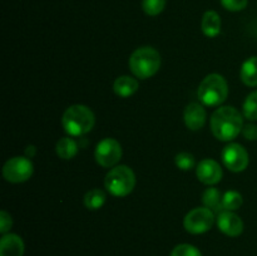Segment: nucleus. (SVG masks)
Listing matches in <instances>:
<instances>
[{
    "label": "nucleus",
    "instance_id": "obj_1",
    "mask_svg": "<svg viewBox=\"0 0 257 256\" xmlns=\"http://www.w3.org/2000/svg\"><path fill=\"white\" fill-rule=\"evenodd\" d=\"M211 132L222 142L232 141L242 132L243 115L235 107H220L211 115Z\"/></svg>",
    "mask_w": 257,
    "mask_h": 256
},
{
    "label": "nucleus",
    "instance_id": "obj_2",
    "mask_svg": "<svg viewBox=\"0 0 257 256\" xmlns=\"http://www.w3.org/2000/svg\"><path fill=\"white\" fill-rule=\"evenodd\" d=\"M95 123L94 113L84 104H73L65 109L62 125L70 137H80L93 130Z\"/></svg>",
    "mask_w": 257,
    "mask_h": 256
},
{
    "label": "nucleus",
    "instance_id": "obj_3",
    "mask_svg": "<svg viewBox=\"0 0 257 256\" xmlns=\"http://www.w3.org/2000/svg\"><path fill=\"white\" fill-rule=\"evenodd\" d=\"M130 69L136 78L148 79L161 68V54L152 47H141L130 57Z\"/></svg>",
    "mask_w": 257,
    "mask_h": 256
},
{
    "label": "nucleus",
    "instance_id": "obj_4",
    "mask_svg": "<svg viewBox=\"0 0 257 256\" xmlns=\"http://www.w3.org/2000/svg\"><path fill=\"white\" fill-rule=\"evenodd\" d=\"M228 95V85L225 78L217 73L203 78L197 90V97L203 105L220 107Z\"/></svg>",
    "mask_w": 257,
    "mask_h": 256
},
{
    "label": "nucleus",
    "instance_id": "obj_5",
    "mask_svg": "<svg viewBox=\"0 0 257 256\" xmlns=\"http://www.w3.org/2000/svg\"><path fill=\"white\" fill-rule=\"evenodd\" d=\"M104 186L108 192L114 197H125L135 190V172L125 165L115 166L105 175Z\"/></svg>",
    "mask_w": 257,
    "mask_h": 256
},
{
    "label": "nucleus",
    "instance_id": "obj_6",
    "mask_svg": "<svg viewBox=\"0 0 257 256\" xmlns=\"http://www.w3.org/2000/svg\"><path fill=\"white\" fill-rule=\"evenodd\" d=\"M34 172V166L30 158L25 156H17L3 166V176L8 182L12 183H22L29 180Z\"/></svg>",
    "mask_w": 257,
    "mask_h": 256
},
{
    "label": "nucleus",
    "instance_id": "obj_7",
    "mask_svg": "<svg viewBox=\"0 0 257 256\" xmlns=\"http://www.w3.org/2000/svg\"><path fill=\"white\" fill-rule=\"evenodd\" d=\"M215 222V213L207 207H196L191 210L183 218L186 231L193 235L205 233L212 227Z\"/></svg>",
    "mask_w": 257,
    "mask_h": 256
},
{
    "label": "nucleus",
    "instance_id": "obj_8",
    "mask_svg": "<svg viewBox=\"0 0 257 256\" xmlns=\"http://www.w3.org/2000/svg\"><path fill=\"white\" fill-rule=\"evenodd\" d=\"M123 155L122 146L114 138H104L97 145L94 151V158L99 166L104 168L115 167Z\"/></svg>",
    "mask_w": 257,
    "mask_h": 256
},
{
    "label": "nucleus",
    "instance_id": "obj_9",
    "mask_svg": "<svg viewBox=\"0 0 257 256\" xmlns=\"http://www.w3.org/2000/svg\"><path fill=\"white\" fill-rule=\"evenodd\" d=\"M223 166L232 172H242L247 168L250 158L245 147L238 143H230L221 153Z\"/></svg>",
    "mask_w": 257,
    "mask_h": 256
},
{
    "label": "nucleus",
    "instance_id": "obj_10",
    "mask_svg": "<svg viewBox=\"0 0 257 256\" xmlns=\"http://www.w3.org/2000/svg\"><path fill=\"white\" fill-rule=\"evenodd\" d=\"M196 175L201 182L212 186L220 182L223 173L220 163L216 162L215 160H211V158H205L197 165Z\"/></svg>",
    "mask_w": 257,
    "mask_h": 256
},
{
    "label": "nucleus",
    "instance_id": "obj_11",
    "mask_svg": "<svg viewBox=\"0 0 257 256\" xmlns=\"http://www.w3.org/2000/svg\"><path fill=\"white\" fill-rule=\"evenodd\" d=\"M217 227L230 237H237L243 231V222L233 211H222L217 215Z\"/></svg>",
    "mask_w": 257,
    "mask_h": 256
},
{
    "label": "nucleus",
    "instance_id": "obj_12",
    "mask_svg": "<svg viewBox=\"0 0 257 256\" xmlns=\"http://www.w3.org/2000/svg\"><path fill=\"white\" fill-rule=\"evenodd\" d=\"M206 118H207L206 109L200 103H190L183 112V120H185L186 127L191 131L201 130L205 125Z\"/></svg>",
    "mask_w": 257,
    "mask_h": 256
},
{
    "label": "nucleus",
    "instance_id": "obj_13",
    "mask_svg": "<svg viewBox=\"0 0 257 256\" xmlns=\"http://www.w3.org/2000/svg\"><path fill=\"white\" fill-rule=\"evenodd\" d=\"M24 248L23 238L15 233H5L0 240V256H23Z\"/></svg>",
    "mask_w": 257,
    "mask_h": 256
},
{
    "label": "nucleus",
    "instance_id": "obj_14",
    "mask_svg": "<svg viewBox=\"0 0 257 256\" xmlns=\"http://www.w3.org/2000/svg\"><path fill=\"white\" fill-rule=\"evenodd\" d=\"M138 80L131 75H122L118 77L113 83V90L120 98H128L135 94L138 90Z\"/></svg>",
    "mask_w": 257,
    "mask_h": 256
},
{
    "label": "nucleus",
    "instance_id": "obj_15",
    "mask_svg": "<svg viewBox=\"0 0 257 256\" xmlns=\"http://www.w3.org/2000/svg\"><path fill=\"white\" fill-rule=\"evenodd\" d=\"M201 29L207 38H216L221 33V18L215 10H208L203 14Z\"/></svg>",
    "mask_w": 257,
    "mask_h": 256
},
{
    "label": "nucleus",
    "instance_id": "obj_16",
    "mask_svg": "<svg viewBox=\"0 0 257 256\" xmlns=\"http://www.w3.org/2000/svg\"><path fill=\"white\" fill-rule=\"evenodd\" d=\"M240 78L247 87H257V57L246 59L241 65Z\"/></svg>",
    "mask_w": 257,
    "mask_h": 256
},
{
    "label": "nucleus",
    "instance_id": "obj_17",
    "mask_svg": "<svg viewBox=\"0 0 257 256\" xmlns=\"http://www.w3.org/2000/svg\"><path fill=\"white\" fill-rule=\"evenodd\" d=\"M55 151H57L58 157L62 160H72L78 153V143L75 142V140L70 138V136L63 137L57 142Z\"/></svg>",
    "mask_w": 257,
    "mask_h": 256
},
{
    "label": "nucleus",
    "instance_id": "obj_18",
    "mask_svg": "<svg viewBox=\"0 0 257 256\" xmlns=\"http://www.w3.org/2000/svg\"><path fill=\"white\" fill-rule=\"evenodd\" d=\"M202 202L205 207L210 208L213 213L222 212V195L216 187H210L203 192Z\"/></svg>",
    "mask_w": 257,
    "mask_h": 256
},
{
    "label": "nucleus",
    "instance_id": "obj_19",
    "mask_svg": "<svg viewBox=\"0 0 257 256\" xmlns=\"http://www.w3.org/2000/svg\"><path fill=\"white\" fill-rule=\"evenodd\" d=\"M105 200H107V196L104 191L100 188H93L84 195V206L88 210H99L105 203Z\"/></svg>",
    "mask_w": 257,
    "mask_h": 256
},
{
    "label": "nucleus",
    "instance_id": "obj_20",
    "mask_svg": "<svg viewBox=\"0 0 257 256\" xmlns=\"http://www.w3.org/2000/svg\"><path fill=\"white\" fill-rule=\"evenodd\" d=\"M242 195L235 190H230L222 195V210L235 211L238 210L242 205Z\"/></svg>",
    "mask_w": 257,
    "mask_h": 256
},
{
    "label": "nucleus",
    "instance_id": "obj_21",
    "mask_svg": "<svg viewBox=\"0 0 257 256\" xmlns=\"http://www.w3.org/2000/svg\"><path fill=\"white\" fill-rule=\"evenodd\" d=\"M242 115L248 120H257V90H253L246 97L242 105Z\"/></svg>",
    "mask_w": 257,
    "mask_h": 256
},
{
    "label": "nucleus",
    "instance_id": "obj_22",
    "mask_svg": "<svg viewBox=\"0 0 257 256\" xmlns=\"http://www.w3.org/2000/svg\"><path fill=\"white\" fill-rule=\"evenodd\" d=\"M166 7V0H142V9L150 17L161 14Z\"/></svg>",
    "mask_w": 257,
    "mask_h": 256
},
{
    "label": "nucleus",
    "instance_id": "obj_23",
    "mask_svg": "<svg viewBox=\"0 0 257 256\" xmlns=\"http://www.w3.org/2000/svg\"><path fill=\"white\" fill-rule=\"evenodd\" d=\"M175 163L181 171H190L196 165L195 157H193V155H191L188 152H181L178 155H176Z\"/></svg>",
    "mask_w": 257,
    "mask_h": 256
},
{
    "label": "nucleus",
    "instance_id": "obj_24",
    "mask_svg": "<svg viewBox=\"0 0 257 256\" xmlns=\"http://www.w3.org/2000/svg\"><path fill=\"white\" fill-rule=\"evenodd\" d=\"M171 256H202L197 247L190 243H181L177 245L171 252Z\"/></svg>",
    "mask_w": 257,
    "mask_h": 256
},
{
    "label": "nucleus",
    "instance_id": "obj_25",
    "mask_svg": "<svg viewBox=\"0 0 257 256\" xmlns=\"http://www.w3.org/2000/svg\"><path fill=\"white\" fill-rule=\"evenodd\" d=\"M221 4L228 12H241L247 7V0H221Z\"/></svg>",
    "mask_w": 257,
    "mask_h": 256
},
{
    "label": "nucleus",
    "instance_id": "obj_26",
    "mask_svg": "<svg viewBox=\"0 0 257 256\" xmlns=\"http://www.w3.org/2000/svg\"><path fill=\"white\" fill-rule=\"evenodd\" d=\"M12 216H10L7 211H0V232H2L3 235H5V233H8V231L12 228Z\"/></svg>",
    "mask_w": 257,
    "mask_h": 256
},
{
    "label": "nucleus",
    "instance_id": "obj_27",
    "mask_svg": "<svg viewBox=\"0 0 257 256\" xmlns=\"http://www.w3.org/2000/svg\"><path fill=\"white\" fill-rule=\"evenodd\" d=\"M242 135L246 140L256 141L257 140V124H255V123L243 124Z\"/></svg>",
    "mask_w": 257,
    "mask_h": 256
},
{
    "label": "nucleus",
    "instance_id": "obj_28",
    "mask_svg": "<svg viewBox=\"0 0 257 256\" xmlns=\"http://www.w3.org/2000/svg\"><path fill=\"white\" fill-rule=\"evenodd\" d=\"M35 153H37V148H35L34 146H28V147L25 148V157L33 158L35 156Z\"/></svg>",
    "mask_w": 257,
    "mask_h": 256
}]
</instances>
